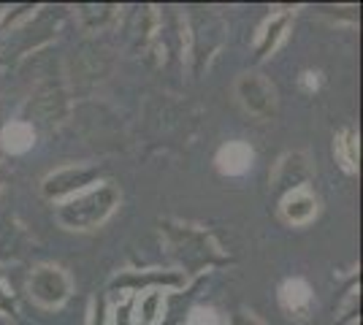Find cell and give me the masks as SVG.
Returning a JSON list of instances; mask_svg holds the SVG:
<instances>
[{"mask_svg": "<svg viewBox=\"0 0 363 325\" xmlns=\"http://www.w3.org/2000/svg\"><path fill=\"white\" fill-rule=\"evenodd\" d=\"M306 160H303L301 152H293V155H285L279 163H277V171H274V182L277 187H285V190H298L303 179H306Z\"/></svg>", "mask_w": 363, "mask_h": 325, "instance_id": "obj_7", "label": "cell"}, {"mask_svg": "<svg viewBox=\"0 0 363 325\" xmlns=\"http://www.w3.org/2000/svg\"><path fill=\"white\" fill-rule=\"evenodd\" d=\"M98 179V171L92 169H62L49 173L44 179V195L46 198H62L68 193L84 190L87 185H92Z\"/></svg>", "mask_w": 363, "mask_h": 325, "instance_id": "obj_6", "label": "cell"}, {"mask_svg": "<svg viewBox=\"0 0 363 325\" xmlns=\"http://www.w3.org/2000/svg\"><path fill=\"white\" fill-rule=\"evenodd\" d=\"M315 215H318V201H315L309 193L293 190V193L285 195V201H282V217H285L288 222L303 225V222H309Z\"/></svg>", "mask_w": 363, "mask_h": 325, "instance_id": "obj_8", "label": "cell"}, {"mask_svg": "<svg viewBox=\"0 0 363 325\" xmlns=\"http://www.w3.org/2000/svg\"><path fill=\"white\" fill-rule=\"evenodd\" d=\"M28 117L33 122L46 125V127L62 122L68 117V95H65V90L57 87V84L41 87L28 103Z\"/></svg>", "mask_w": 363, "mask_h": 325, "instance_id": "obj_5", "label": "cell"}, {"mask_svg": "<svg viewBox=\"0 0 363 325\" xmlns=\"http://www.w3.org/2000/svg\"><path fill=\"white\" fill-rule=\"evenodd\" d=\"M120 203V193L114 185H104L90 193H82L57 209V219L71 231H92L101 225Z\"/></svg>", "mask_w": 363, "mask_h": 325, "instance_id": "obj_1", "label": "cell"}, {"mask_svg": "<svg viewBox=\"0 0 363 325\" xmlns=\"http://www.w3.org/2000/svg\"><path fill=\"white\" fill-rule=\"evenodd\" d=\"M28 290H30V295L38 304L60 307L62 301L71 295V282L65 277V271L57 268V266H38L30 274Z\"/></svg>", "mask_w": 363, "mask_h": 325, "instance_id": "obj_4", "label": "cell"}, {"mask_svg": "<svg viewBox=\"0 0 363 325\" xmlns=\"http://www.w3.org/2000/svg\"><path fill=\"white\" fill-rule=\"evenodd\" d=\"M147 282H168V285H179L182 277L179 274H144V277H120L114 285H147Z\"/></svg>", "mask_w": 363, "mask_h": 325, "instance_id": "obj_12", "label": "cell"}, {"mask_svg": "<svg viewBox=\"0 0 363 325\" xmlns=\"http://www.w3.org/2000/svg\"><path fill=\"white\" fill-rule=\"evenodd\" d=\"M230 325H263V323L257 320L255 314H250V312H236L233 320H230Z\"/></svg>", "mask_w": 363, "mask_h": 325, "instance_id": "obj_13", "label": "cell"}, {"mask_svg": "<svg viewBox=\"0 0 363 325\" xmlns=\"http://www.w3.org/2000/svg\"><path fill=\"white\" fill-rule=\"evenodd\" d=\"M130 309H133V304L128 301V304L117 312V325H130Z\"/></svg>", "mask_w": 363, "mask_h": 325, "instance_id": "obj_14", "label": "cell"}, {"mask_svg": "<svg viewBox=\"0 0 363 325\" xmlns=\"http://www.w3.org/2000/svg\"><path fill=\"white\" fill-rule=\"evenodd\" d=\"M166 233L168 239H171V247L177 252V258L184 263V268L190 274H198L203 266H212L217 261H223L206 233L193 231V228H182V225H168Z\"/></svg>", "mask_w": 363, "mask_h": 325, "instance_id": "obj_2", "label": "cell"}, {"mask_svg": "<svg viewBox=\"0 0 363 325\" xmlns=\"http://www.w3.org/2000/svg\"><path fill=\"white\" fill-rule=\"evenodd\" d=\"M236 98L244 106V111L257 120H272L277 114V90L272 81L263 79L260 74H244L236 81Z\"/></svg>", "mask_w": 363, "mask_h": 325, "instance_id": "obj_3", "label": "cell"}, {"mask_svg": "<svg viewBox=\"0 0 363 325\" xmlns=\"http://www.w3.org/2000/svg\"><path fill=\"white\" fill-rule=\"evenodd\" d=\"M22 252V233L11 219L0 222V258H16Z\"/></svg>", "mask_w": 363, "mask_h": 325, "instance_id": "obj_10", "label": "cell"}, {"mask_svg": "<svg viewBox=\"0 0 363 325\" xmlns=\"http://www.w3.org/2000/svg\"><path fill=\"white\" fill-rule=\"evenodd\" d=\"M285 25H288V16H277V19H272V25L266 28V35H263V44L257 47V57H263L269 49H274V44H277V38L282 35V30H285Z\"/></svg>", "mask_w": 363, "mask_h": 325, "instance_id": "obj_11", "label": "cell"}, {"mask_svg": "<svg viewBox=\"0 0 363 325\" xmlns=\"http://www.w3.org/2000/svg\"><path fill=\"white\" fill-rule=\"evenodd\" d=\"M106 60V55L95 47H84L79 55L74 57V79H90V81H98V79L106 74V68L101 62Z\"/></svg>", "mask_w": 363, "mask_h": 325, "instance_id": "obj_9", "label": "cell"}]
</instances>
